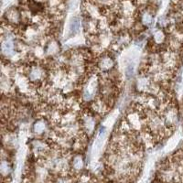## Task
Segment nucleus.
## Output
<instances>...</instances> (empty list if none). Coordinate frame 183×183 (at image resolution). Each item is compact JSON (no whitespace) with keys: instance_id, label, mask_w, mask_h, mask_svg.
<instances>
[{"instance_id":"obj_1","label":"nucleus","mask_w":183,"mask_h":183,"mask_svg":"<svg viewBox=\"0 0 183 183\" xmlns=\"http://www.w3.org/2000/svg\"><path fill=\"white\" fill-rule=\"evenodd\" d=\"M79 27H80V21L77 18H74L72 20V22H71V25H70V30L72 33H76L79 29Z\"/></svg>"}]
</instances>
